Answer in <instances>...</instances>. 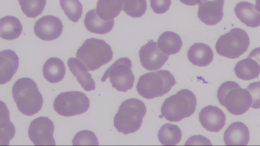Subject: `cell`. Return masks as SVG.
Returning a JSON list of instances; mask_svg holds the SVG:
<instances>
[{"instance_id":"15","label":"cell","mask_w":260,"mask_h":146,"mask_svg":"<svg viewBox=\"0 0 260 146\" xmlns=\"http://www.w3.org/2000/svg\"><path fill=\"white\" fill-rule=\"evenodd\" d=\"M249 138L248 127L241 122H236L230 124L223 135L224 143L229 145H247Z\"/></svg>"},{"instance_id":"20","label":"cell","mask_w":260,"mask_h":146,"mask_svg":"<svg viewBox=\"0 0 260 146\" xmlns=\"http://www.w3.org/2000/svg\"><path fill=\"white\" fill-rule=\"evenodd\" d=\"M84 23L90 32L98 34H106L110 31L114 26L113 19L105 20L98 15L96 9L88 11L85 15Z\"/></svg>"},{"instance_id":"18","label":"cell","mask_w":260,"mask_h":146,"mask_svg":"<svg viewBox=\"0 0 260 146\" xmlns=\"http://www.w3.org/2000/svg\"><path fill=\"white\" fill-rule=\"evenodd\" d=\"M68 65L70 71L84 90L90 91L95 89L94 81L80 60L76 58H70L68 61Z\"/></svg>"},{"instance_id":"33","label":"cell","mask_w":260,"mask_h":146,"mask_svg":"<svg viewBox=\"0 0 260 146\" xmlns=\"http://www.w3.org/2000/svg\"><path fill=\"white\" fill-rule=\"evenodd\" d=\"M171 0H150L152 10L156 14H162L167 11L171 5Z\"/></svg>"},{"instance_id":"29","label":"cell","mask_w":260,"mask_h":146,"mask_svg":"<svg viewBox=\"0 0 260 146\" xmlns=\"http://www.w3.org/2000/svg\"><path fill=\"white\" fill-rule=\"evenodd\" d=\"M122 10L132 17H140L146 10V0H122Z\"/></svg>"},{"instance_id":"25","label":"cell","mask_w":260,"mask_h":146,"mask_svg":"<svg viewBox=\"0 0 260 146\" xmlns=\"http://www.w3.org/2000/svg\"><path fill=\"white\" fill-rule=\"evenodd\" d=\"M122 8V0H99L96 12L103 20L113 19L118 15Z\"/></svg>"},{"instance_id":"10","label":"cell","mask_w":260,"mask_h":146,"mask_svg":"<svg viewBox=\"0 0 260 146\" xmlns=\"http://www.w3.org/2000/svg\"><path fill=\"white\" fill-rule=\"evenodd\" d=\"M54 126L48 117H40L30 124L28 135L30 140L37 145L55 144L53 138Z\"/></svg>"},{"instance_id":"14","label":"cell","mask_w":260,"mask_h":146,"mask_svg":"<svg viewBox=\"0 0 260 146\" xmlns=\"http://www.w3.org/2000/svg\"><path fill=\"white\" fill-rule=\"evenodd\" d=\"M199 117L202 126L210 132L220 131L226 121V117L223 111L213 105H208L202 108Z\"/></svg>"},{"instance_id":"3","label":"cell","mask_w":260,"mask_h":146,"mask_svg":"<svg viewBox=\"0 0 260 146\" xmlns=\"http://www.w3.org/2000/svg\"><path fill=\"white\" fill-rule=\"evenodd\" d=\"M111 47L104 40L90 38L78 49L76 57L89 71L95 70L109 62L113 58Z\"/></svg>"},{"instance_id":"8","label":"cell","mask_w":260,"mask_h":146,"mask_svg":"<svg viewBox=\"0 0 260 146\" xmlns=\"http://www.w3.org/2000/svg\"><path fill=\"white\" fill-rule=\"evenodd\" d=\"M132 67L129 59L120 58L106 70L101 81L103 82L109 78L113 88L119 91L126 92L132 88L135 81Z\"/></svg>"},{"instance_id":"9","label":"cell","mask_w":260,"mask_h":146,"mask_svg":"<svg viewBox=\"0 0 260 146\" xmlns=\"http://www.w3.org/2000/svg\"><path fill=\"white\" fill-rule=\"evenodd\" d=\"M89 104V99L85 94L72 91L58 94L54 101L53 107L59 115L71 117L85 113L88 109Z\"/></svg>"},{"instance_id":"32","label":"cell","mask_w":260,"mask_h":146,"mask_svg":"<svg viewBox=\"0 0 260 146\" xmlns=\"http://www.w3.org/2000/svg\"><path fill=\"white\" fill-rule=\"evenodd\" d=\"M246 89L252 97L251 107L253 108H260V81L250 83L246 87Z\"/></svg>"},{"instance_id":"5","label":"cell","mask_w":260,"mask_h":146,"mask_svg":"<svg viewBox=\"0 0 260 146\" xmlns=\"http://www.w3.org/2000/svg\"><path fill=\"white\" fill-rule=\"evenodd\" d=\"M196 105L197 99L193 92L188 89H182L165 100L161 113L168 121L179 122L192 115Z\"/></svg>"},{"instance_id":"17","label":"cell","mask_w":260,"mask_h":146,"mask_svg":"<svg viewBox=\"0 0 260 146\" xmlns=\"http://www.w3.org/2000/svg\"><path fill=\"white\" fill-rule=\"evenodd\" d=\"M237 17L247 26L256 27L260 26V12L255 6L248 2L238 3L234 8Z\"/></svg>"},{"instance_id":"11","label":"cell","mask_w":260,"mask_h":146,"mask_svg":"<svg viewBox=\"0 0 260 146\" xmlns=\"http://www.w3.org/2000/svg\"><path fill=\"white\" fill-rule=\"evenodd\" d=\"M139 54L142 66L150 71L160 68L169 57L168 55L164 53L159 48L157 43L153 40L142 46Z\"/></svg>"},{"instance_id":"4","label":"cell","mask_w":260,"mask_h":146,"mask_svg":"<svg viewBox=\"0 0 260 146\" xmlns=\"http://www.w3.org/2000/svg\"><path fill=\"white\" fill-rule=\"evenodd\" d=\"M217 98L222 106L235 115L246 113L252 101L249 91L233 81H226L220 86L217 91Z\"/></svg>"},{"instance_id":"1","label":"cell","mask_w":260,"mask_h":146,"mask_svg":"<svg viewBox=\"0 0 260 146\" xmlns=\"http://www.w3.org/2000/svg\"><path fill=\"white\" fill-rule=\"evenodd\" d=\"M12 92L19 111L23 115L31 116L42 108V95L37 84L31 79H18L14 84Z\"/></svg>"},{"instance_id":"24","label":"cell","mask_w":260,"mask_h":146,"mask_svg":"<svg viewBox=\"0 0 260 146\" xmlns=\"http://www.w3.org/2000/svg\"><path fill=\"white\" fill-rule=\"evenodd\" d=\"M159 48L167 55L177 53L181 49L182 42L180 36L172 31L162 33L158 39Z\"/></svg>"},{"instance_id":"28","label":"cell","mask_w":260,"mask_h":146,"mask_svg":"<svg viewBox=\"0 0 260 146\" xmlns=\"http://www.w3.org/2000/svg\"><path fill=\"white\" fill-rule=\"evenodd\" d=\"M23 13L28 17L35 18L44 9L46 0H18Z\"/></svg>"},{"instance_id":"19","label":"cell","mask_w":260,"mask_h":146,"mask_svg":"<svg viewBox=\"0 0 260 146\" xmlns=\"http://www.w3.org/2000/svg\"><path fill=\"white\" fill-rule=\"evenodd\" d=\"M187 57L192 64L201 67L209 65L213 59L214 54L208 45L198 43L189 48Z\"/></svg>"},{"instance_id":"36","label":"cell","mask_w":260,"mask_h":146,"mask_svg":"<svg viewBox=\"0 0 260 146\" xmlns=\"http://www.w3.org/2000/svg\"><path fill=\"white\" fill-rule=\"evenodd\" d=\"M255 8L257 11L260 12V0H255Z\"/></svg>"},{"instance_id":"12","label":"cell","mask_w":260,"mask_h":146,"mask_svg":"<svg viewBox=\"0 0 260 146\" xmlns=\"http://www.w3.org/2000/svg\"><path fill=\"white\" fill-rule=\"evenodd\" d=\"M34 28L35 33L39 39L44 41H52L61 35L63 25L58 18L47 15L38 19Z\"/></svg>"},{"instance_id":"30","label":"cell","mask_w":260,"mask_h":146,"mask_svg":"<svg viewBox=\"0 0 260 146\" xmlns=\"http://www.w3.org/2000/svg\"><path fill=\"white\" fill-rule=\"evenodd\" d=\"M1 108L3 109L2 106ZM3 110L4 114L2 111L1 114L4 117L1 115V123H3L5 125L4 129H1V145H8L10 140L14 135L15 128L13 124L9 121V111L5 104L4 108Z\"/></svg>"},{"instance_id":"31","label":"cell","mask_w":260,"mask_h":146,"mask_svg":"<svg viewBox=\"0 0 260 146\" xmlns=\"http://www.w3.org/2000/svg\"><path fill=\"white\" fill-rule=\"evenodd\" d=\"M73 145H98V140L95 134L89 130L78 132L73 139Z\"/></svg>"},{"instance_id":"21","label":"cell","mask_w":260,"mask_h":146,"mask_svg":"<svg viewBox=\"0 0 260 146\" xmlns=\"http://www.w3.org/2000/svg\"><path fill=\"white\" fill-rule=\"evenodd\" d=\"M66 74V67L63 61L56 57L49 58L43 67V74L45 79L51 83L61 81Z\"/></svg>"},{"instance_id":"22","label":"cell","mask_w":260,"mask_h":146,"mask_svg":"<svg viewBox=\"0 0 260 146\" xmlns=\"http://www.w3.org/2000/svg\"><path fill=\"white\" fill-rule=\"evenodd\" d=\"M234 69L236 76L245 81L257 78L260 74L259 64L249 57L238 62Z\"/></svg>"},{"instance_id":"35","label":"cell","mask_w":260,"mask_h":146,"mask_svg":"<svg viewBox=\"0 0 260 146\" xmlns=\"http://www.w3.org/2000/svg\"><path fill=\"white\" fill-rule=\"evenodd\" d=\"M200 0H180L182 3L189 6H194L199 4Z\"/></svg>"},{"instance_id":"27","label":"cell","mask_w":260,"mask_h":146,"mask_svg":"<svg viewBox=\"0 0 260 146\" xmlns=\"http://www.w3.org/2000/svg\"><path fill=\"white\" fill-rule=\"evenodd\" d=\"M61 8L68 18L74 22L80 18L83 7L79 0H59Z\"/></svg>"},{"instance_id":"6","label":"cell","mask_w":260,"mask_h":146,"mask_svg":"<svg viewBox=\"0 0 260 146\" xmlns=\"http://www.w3.org/2000/svg\"><path fill=\"white\" fill-rule=\"evenodd\" d=\"M176 83L174 76L169 71L159 70L141 76L136 88L142 97L152 99L167 93Z\"/></svg>"},{"instance_id":"26","label":"cell","mask_w":260,"mask_h":146,"mask_svg":"<svg viewBox=\"0 0 260 146\" xmlns=\"http://www.w3.org/2000/svg\"><path fill=\"white\" fill-rule=\"evenodd\" d=\"M182 132L177 125L167 123L161 126L158 133V138L163 145H176L181 140Z\"/></svg>"},{"instance_id":"2","label":"cell","mask_w":260,"mask_h":146,"mask_svg":"<svg viewBox=\"0 0 260 146\" xmlns=\"http://www.w3.org/2000/svg\"><path fill=\"white\" fill-rule=\"evenodd\" d=\"M146 113V107L141 100L130 98L121 103L114 118V126L124 134L139 130Z\"/></svg>"},{"instance_id":"16","label":"cell","mask_w":260,"mask_h":146,"mask_svg":"<svg viewBox=\"0 0 260 146\" xmlns=\"http://www.w3.org/2000/svg\"><path fill=\"white\" fill-rule=\"evenodd\" d=\"M19 65V58L11 50L0 53V83L4 84L11 80Z\"/></svg>"},{"instance_id":"13","label":"cell","mask_w":260,"mask_h":146,"mask_svg":"<svg viewBox=\"0 0 260 146\" xmlns=\"http://www.w3.org/2000/svg\"><path fill=\"white\" fill-rule=\"evenodd\" d=\"M198 15L202 22L214 25L222 19L224 0H200Z\"/></svg>"},{"instance_id":"7","label":"cell","mask_w":260,"mask_h":146,"mask_svg":"<svg viewBox=\"0 0 260 146\" xmlns=\"http://www.w3.org/2000/svg\"><path fill=\"white\" fill-rule=\"evenodd\" d=\"M249 44L247 32L241 28H234L218 38L215 49L220 56L235 59L246 51Z\"/></svg>"},{"instance_id":"34","label":"cell","mask_w":260,"mask_h":146,"mask_svg":"<svg viewBox=\"0 0 260 146\" xmlns=\"http://www.w3.org/2000/svg\"><path fill=\"white\" fill-rule=\"evenodd\" d=\"M248 57L256 60L260 65V47L251 51Z\"/></svg>"},{"instance_id":"23","label":"cell","mask_w":260,"mask_h":146,"mask_svg":"<svg viewBox=\"0 0 260 146\" xmlns=\"http://www.w3.org/2000/svg\"><path fill=\"white\" fill-rule=\"evenodd\" d=\"M22 29L21 22L15 17L7 16L1 19L0 36L3 39L12 40L17 38Z\"/></svg>"}]
</instances>
